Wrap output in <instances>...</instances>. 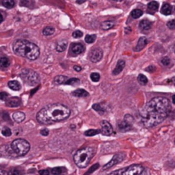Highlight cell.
<instances>
[{"mask_svg": "<svg viewBox=\"0 0 175 175\" xmlns=\"http://www.w3.org/2000/svg\"><path fill=\"white\" fill-rule=\"evenodd\" d=\"M171 104L164 97L152 98L141 111V121L145 127H153L161 124L169 115Z\"/></svg>", "mask_w": 175, "mask_h": 175, "instance_id": "obj_1", "label": "cell"}, {"mask_svg": "<svg viewBox=\"0 0 175 175\" xmlns=\"http://www.w3.org/2000/svg\"><path fill=\"white\" fill-rule=\"evenodd\" d=\"M70 115V109L61 103L48 105L40 109L37 115V121L44 125H50L55 122H59L67 120Z\"/></svg>", "mask_w": 175, "mask_h": 175, "instance_id": "obj_2", "label": "cell"}, {"mask_svg": "<svg viewBox=\"0 0 175 175\" xmlns=\"http://www.w3.org/2000/svg\"><path fill=\"white\" fill-rule=\"evenodd\" d=\"M14 52L28 60H36L40 54L39 48L33 43L26 39H18L13 44Z\"/></svg>", "mask_w": 175, "mask_h": 175, "instance_id": "obj_3", "label": "cell"}, {"mask_svg": "<svg viewBox=\"0 0 175 175\" xmlns=\"http://www.w3.org/2000/svg\"><path fill=\"white\" fill-rule=\"evenodd\" d=\"M95 150L92 147H85L76 151L74 156V161L75 164L80 168H86L92 157L94 156Z\"/></svg>", "mask_w": 175, "mask_h": 175, "instance_id": "obj_4", "label": "cell"}, {"mask_svg": "<svg viewBox=\"0 0 175 175\" xmlns=\"http://www.w3.org/2000/svg\"><path fill=\"white\" fill-rule=\"evenodd\" d=\"M10 148L11 150L13 151L15 156H25L26 154L28 153L30 150V145L29 143L23 139H15L11 144H10Z\"/></svg>", "mask_w": 175, "mask_h": 175, "instance_id": "obj_5", "label": "cell"}, {"mask_svg": "<svg viewBox=\"0 0 175 175\" xmlns=\"http://www.w3.org/2000/svg\"><path fill=\"white\" fill-rule=\"evenodd\" d=\"M109 175H147V174L142 165L135 164L122 169L116 170Z\"/></svg>", "mask_w": 175, "mask_h": 175, "instance_id": "obj_6", "label": "cell"}, {"mask_svg": "<svg viewBox=\"0 0 175 175\" xmlns=\"http://www.w3.org/2000/svg\"><path fill=\"white\" fill-rule=\"evenodd\" d=\"M21 78L29 86H36L39 83L38 74L32 69H24L21 74Z\"/></svg>", "mask_w": 175, "mask_h": 175, "instance_id": "obj_7", "label": "cell"}, {"mask_svg": "<svg viewBox=\"0 0 175 175\" xmlns=\"http://www.w3.org/2000/svg\"><path fill=\"white\" fill-rule=\"evenodd\" d=\"M101 127H102V129L100 130L101 131V133L104 136H113L115 134V132L114 131L111 124L107 121H103L101 122Z\"/></svg>", "mask_w": 175, "mask_h": 175, "instance_id": "obj_8", "label": "cell"}, {"mask_svg": "<svg viewBox=\"0 0 175 175\" xmlns=\"http://www.w3.org/2000/svg\"><path fill=\"white\" fill-rule=\"evenodd\" d=\"M124 157H125V156H124L123 154H116V155H115V156H113V158H112L107 164H105V165L103 167V170L109 169V168H112L113 166H115V165L120 163L121 161H123Z\"/></svg>", "mask_w": 175, "mask_h": 175, "instance_id": "obj_9", "label": "cell"}, {"mask_svg": "<svg viewBox=\"0 0 175 175\" xmlns=\"http://www.w3.org/2000/svg\"><path fill=\"white\" fill-rule=\"evenodd\" d=\"M89 57H90V60L92 62H94V63H97V62H100L101 59L103 58V51H102V50L99 49V48L93 49L90 52Z\"/></svg>", "mask_w": 175, "mask_h": 175, "instance_id": "obj_10", "label": "cell"}, {"mask_svg": "<svg viewBox=\"0 0 175 175\" xmlns=\"http://www.w3.org/2000/svg\"><path fill=\"white\" fill-rule=\"evenodd\" d=\"M84 50H85V47L80 43H74L70 46V53H72V55L74 56L83 53Z\"/></svg>", "mask_w": 175, "mask_h": 175, "instance_id": "obj_11", "label": "cell"}, {"mask_svg": "<svg viewBox=\"0 0 175 175\" xmlns=\"http://www.w3.org/2000/svg\"><path fill=\"white\" fill-rule=\"evenodd\" d=\"M151 27H152V22L149 20L145 19L139 22V28L142 32H148L149 30H150Z\"/></svg>", "mask_w": 175, "mask_h": 175, "instance_id": "obj_12", "label": "cell"}, {"mask_svg": "<svg viewBox=\"0 0 175 175\" xmlns=\"http://www.w3.org/2000/svg\"><path fill=\"white\" fill-rule=\"evenodd\" d=\"M147 44H148L147 38H146L145 37H141V38L139 39L138 44H137L136 47L134 48V50H135V51H140V50H142L146 46Z\"/></svg>", "mask_w": 175, "mask_h": 175, "instance_id": "obj_13", "label": "cell"}, {"mask_svg": "<svg viewBox=\"0 0 175 175\" xmlns=\"http://www.w3.org/2000/svg\"><path fill=\"white\" fill-rule=\"evenodd\" d=\"M125 65H126V62L124 60H119L117 64H116V67L115 68V69L113 70V74H119L125 68Z\"/></svg>", "mask_w": 175, "mask_h": 175, "instance_id": "obj_14", "label": "cell"}, {"mask_svg": "<svg viewBox=\"0 0 175 175\" xmlns=\"http://www.w3.org/2000/svg\"><path fill=\"white\" fill-rule=\"evenodd\" d=\"M21 104V100L18 97H11L6 100V105L9 107H18Z\"/></svg>", "mask_w": 175, "mask_h": 175, "instance_id": "obj_15", "label": "cell"}, {"mask_svg": "<svg viewBox=\"0 0 175 175\" xmlns=\"http://www.w3.org/2000/svg\"><path fill=\"white\" fill-rule=\"evenodd\" d=\"M13 119L15 121L18 122V123H21L24 120H25V114L23 112H21V111H16L13 114Z\"/></svg>", "mask_w": 175, "mask_h": 175, "instance_id": "obj_16", "label": "cell"}, {"mask_svg": "<svg viewBox=\"0 0 175 175\" xmlns=\"http://www.w3.org/2000/svg\"><path fill=\"white\" fill-rule=\"evenodd\" d=\"M172 11H173V8L172 6L169 4V3H165L162 7V9H161V13L164 15H169L172 14Z\"/></svg>", "mask_w": 175, "mask_h": 175, "instance_id": "obj_17", "label": "cell"}, {"mask_svg": "<svg viewBox=\"0 0 175 175\" xmlns=\"http://www.w3.org/2000/svg\"><path fill=\"white\" fill-rule=\"evenodd\" d=\"M67 44H68V42L67 40L65 39H62V40H60L59 42H57L56 44V49L58 52H62L66 50L67 48Z\"/></svg>", "mask_w": 175, "mask_h": 175, "instance_id": "obj_18", "label": "cell"}, {"mask_svg": "<svg viewBox=\"0 0 175 175\" xmlns=\"http://www.w3.org/2000/svg\"><path fill=\"white\" fill-rule=\"evenodd\" d=\"M118 128L121 132H127L132 129V125L127 123L126 121H121L118 123Z\"/></svg>", "mask_w": 175, "mask_h": 175, "instance_id": "obj_19", "label": "cell"}, {"mask_svg": "<svg viewBox=\"0 0 175 175\" xmlns=\"http://www.w3.org/2000/svg\"><path fill=\"white\" fill-rule=\"evenodd\" d=\"M73 95L77 97H86L89 96V93L84 89H77L73 92Z\"/></svg>", "mask_w": 175, "mask_h": 175, "instance_id": "obj_20", "label": "cell"}, {"mask_svg": "<svg viewBox=\"0 0 175 175\" xmlns=\"http://www.w3.org/2000/svg\"><path fill=\"white\" fill-rule=\"evenodd\" d=\"M159 9V3L156 1H151L148 4V10L151 12H156Z\"/></svg>", "mask_w": 175, "mask_h": 175, "instance_id": "obj_21", "label": "cell"}, {"mask_svg": "<svg viewBox=\"0 0 175 175\" xmlns=\"http://www.w3.org/2000/svg\"><path fill=\"white\" fill-rule=\"evenodd\" d=\"M66 168H54L51 170H50V175H62V174H64L66 172Z\"/></svg>", "mask_w": 175, "mask_h": 175, "instance_id": "obj_22", "label": "cell"}, {"mask_svg": "<svg viewBox=\"0 0 175 175\" xmlns=\"http://www.w3.org/2000/svg\"><path fill=\"white\" fill-rule=\"evenodd\" d=\"M9 87L13 91H19L21 89V85L17 80H11L8 83Z\"/></svg>", "mask_w": 175, "mask_h": 175, "instance_id": "obj_23", "label": "cell"}, {"mask_svg": "<svg viewBox=\"0 0 175 175\" xmlns=\"http://www.w3.org/2000/svg\"><path fill=\"white\" fill-rule=\"evenodd\" d=\"M68 78L66 76H63V75H58V76H56L55 79H54V83L56 84V85H62V84H65V82L67 81Z\"/></svg>", "mask_w": 175, "mask_h": 175, "instance_id": "obj_24", "label": "cell"}, {"mask_svg": "<svg viewBox=\"0 0 175 175\" xmlns=\"http://www.w3.org/2000/svg\"><path fill=\"white\" fill-rule=\"evenodd\" d=\"M114 26H115V22L114 21H103L102 23L101 27L103 30H109V29L112 28Z\"/></svg>", "mask_w": 175, "mask_h": 175, "instance_id": "obj_25", "label": "cell"}, {"mask_svg": "<svg viewBox=\"0 0 175 175\" xmlns=\"http://www.w3.org/2000/svg\"><path fill=\"white\" fill-rule=\"evenodd\" d=\"M54 32H55V28H54L53 27H50V26L46 27H44V28L43 29V34H44V36H50V35H52Z\"/></svg>", "mask_w": 175, "mask_h": 175, "instance_id": "obj_26", "label": "cell"}, {"mask_svg": "<svg viewBox=\"0 0 175 175\" xmlns=\"http://www.w3.org/2000/svg\"><path fill=\"white\" fill-rule=\"evenodd\" d=\"M92 109H93L94 110H96L97 112H98L100 115H104V114H105V112H106L105 109H104V108H103V107L101 104H99V103L93 104Z\"/></svg>", "mask_w": 175, "mask_h": 175, "instance_id": "obj_27", "label": "cell"}, {"mask_svg": "<svg viewBox=\"0 0 175 175\" xmlns=\"http://www.w3.org/2000/svg\"><path fill=\"white\" fill-rule=\"evenodd\" d=\"M142 15H143V11L141 9H136L133 10L132 13H131L132 17L134 18V19H138V18L141 17Z\"/></svg>", "mask_w": 175, "mask_h": 175, "instance_id": "obj_28", "label": "cell"}, {"mask_svg": "<svg viewBox=\"0 0 175 175\" xmlns=\"http://www.w3.org/2000/svg\"><path fill=\"white\" fill-rule=\"evenodd\" d=\"M3 5L7 9H11L15 5L14 0H3Z\"/></svg>", "mask_w": 175, "mask_h": 175, "instance_id": "obj_29", "label": "cell"}, {"mask_svg": "<svg viewBox=\"0 0 175 175\" xmlns=\"http://www.w3.org/2000/svg\"><path fill=\"white\" fill-rule=\"evenodd\" d=\"M138 81H139V83L140 85L145 86V85H146V84L148 83V79H147V77H146L145 75H144V74H139V75L138 76Z\"/></svg>", "mask_w": 175, "mask_h": 175, "instance_id": "obj_30", "label": "cell"}, {"mask_svg": "<svg viewBox=\"0 0 175 175\" xmlns=\"http://www.w3.org/2000/svg\"><path fill=\"white\" fill-rule=\"evenodd\" d=\"M98 133H101V131L96 130V129H90V130H87L85 133V135L88 136V137H91V136H95V135H97Z\"/></svg>", "mask_w": 175, "mask_h": 175, "instance_id": "obj_31", "label": "cell"}, {"mask_svg": "<svg viewBox=\"0 0 175 175\" xmlns=\"http://www.w3.org/2000/svg\"><path fill=\"white\" fill-rule=\"evenodd\" d=\"M9 66V60L7 57H1L0 58V67L7 68Z\"/></svg>", "mask_w": 175, "mask_h": 175, "instance_id": "obj_32", "label": "cell"}, {"mask_svg": "<svg viewBox=\"0 0 175 175\" xmlns=\"http://www.w3.org/2000/svg\"><path fill=\"white\" fill-rule=\"evenodd\" d=\"M80 80L77 78H73L70 80H67V81L65 82V85H70V86H76L78 84H80Z\"/></svg>", "mask_w": 175, "mask_h": 175, "instance_id": "obj_33", "label": "cell"}, {"mask_svg": "<svg viewBox=\"0 0 175 175\" xmlns=\"http://www.w3.org/2000/svg\"><path fill=\"white\" fill-rule=\"evenodd\" d=\"M96 38H97V36L95 35V34H92V35H86V38H85V41L87 43V44H91V43H93L95 40H96Z\"/></svg>", "mask_w": 175, "mask_h": 175, "instance_id": "obj_34", "label": "cell"}, {"mask_svg": "<svg viewBox=\"0 0 175 175\" xmlns=\"http://www.w3.org/2000/svg\"><path fill=\"white\" fill-rule=\"evenodd\" d=\"M90 78L92 81L94 82H97L100 80V74L98 73H91L90 75Z\"/></svg>", "mask_w": 175, "mask_h": 175, "instance_id": "obj_35", "label": "cell"}, {"mask_svg": "<svg viewBox=\"0 0 175 175\" xmlns=\"http://www.w3.org/2000/svg\"><path fill=\"white\" fill-rule=\"evenodd\" d=\"M124 121H126L127 123L132 125V123L134 121V118L131 115H126L125 117H124Z\"/></svg>", "mask_w": 175, "mask_h": 175, "instance_id": "obj_36", "label": "cell"}, {"mask_svg": "<svg viewBox=\"0 0 175 175\" xmlns=\"http://www.w3.org/2000/svg\"><path fill=\"white\" fill-rule=\"evenodd\" d=\"M2 134L5 137H9L11 135V130L8 127H4L2 130Z\"/></svg>", "mask_w": 175, "mask_h": 175, "instance_id": "obj_37", "label": "cell"}, {"mask_svg": "<svg viewBox=\"0 0 175 175\" xmlns=\"http://www.w3.org/2000/svg\"><path fill=\"white\" fill-rule=\"evenodd\" d=\"M83 36V32L81 31H79V30H76L73 32V37L74 38H81Z\"/></svg>", "mask_w": 175, "mask_h": 175, "instance_id": "obj_38", "label": "cell"}, {"mask_svg": "<svg viewBox=\"0 0 175 175\" xmlns=\"http://www.w3.org/2000/svg\"><path fill=\"white\" fill-rule=\"evenodd\" d=\"M170 58L168 57V56H164L162 59V63L164 65V66H168L170 64Z\"/></svg>", "mask_w": 175, "mask_h": 175, "instance_id": "obj_39", "label": "cell"}, {"mask_svg": "<svg viewBox=\"0 0 175 175\" xmlns=\"http://www.w3.org/2000/svg\"><path fill=\"white\" fill-rule=\"evenodd\" d=\"M167 26H168V27L169 29H171V30L175 29V20H171V21H169L167 23Z\"/></svg>", "mask_w": 175, "mask_h": 175, "instance_id": "obj_40", "label": "cell"}, {"mask_svg": "<svg viewBox=\"0 0 175 175\" xmlns=\"http://www.w3.org/2000/svg\"><path fill=\"white\" fill-rule=\"evenodd\" d=\"M9 97V94L6 92H0V100L6 101Z\"/></svg>", "mask_w": 175, "mask_h": 175, "instance_id": "obj_41", "label": "cell"}, {"mask_svg": "<svg viewBox=\"0 0 175 175\" xmlns=\"http://www.w3.org/2000/svg\"><path fill=\"white\" fill-rule=\"evenodd\" d=\"M39 174L40 175H50V172L48 169H44V170H40L39 171Z\"/></svg>", "mask_w": 175, "mask_h": 175, "instance_id": "obj_42", "label": "cell"}, {"mask_svg": "<svg viewBox=\"0 0 175 175\" xmlns=\"http://www.w3.org/2000/svg\"><path fill=\"white\" fill-rule=\"evenodd\" d=\"M40 134L43 136H48L49 135V131L47 129H42L40 131Z\"/></svg>", "mask_w": 175, "mask_h": 175, "instance_id": "obj_43", "label": "cell"}, {"mask_svg": "<svg viewBox=\"0 0 175 175\" xmlns=\"http://www.w3.org/2000/svg\"><path fill=\"white\" fill-rule=\"evenodd\" d=\"M145 70H146L147 72L152 73V72H154V71L156 70V68H155V67H153V66H150V67H149V68H147Z\"/></svg>", "mask_w": 175, "mask_h": 175, "instance_id": "obj_44", "label": "cell"}, {"mask_svg": "<svg viewBox=\"0 0 175 175\" xmlns=\"http://www.w3.org/2000/svg\"><path fill=\"white\" fill-rule=\"evenodd\" d=\"M74 69L75 71H77V72H80V71L82 70V68H81V67H80V66L75 65V66H74Z\"/></svg>", "mask_w": 175, "mask_h": 175, "instance_id": "obj_45", "label": "cell"}, {"mask_svg": "<svg viewBox=\"0 0 175 175\" xmlns=\"http://www.w3.org/2000/svg\"><path fill=\"white\" fill-rule=\"evenodd\" d=\"M38 89H39V86H38V87H36V88H34V89H33V90L31 91V95H30V96L32 97V95H33V94H34V93H35V92H36L38 90Z\"/></svg>", "mask_w": 175, "mask_h": 175, "instance_id": "obj_46", "label": "cell"}, {"mask_svg": "<svg viewBox=\"0 0 175 175\" xmlns=\"http://www.w3.org/2000/svg\"><path fill=\"white\" fill-rule=\"evenodd\" d=\"M0 175H9V174L6 171H4V170L0 169Z\"/></svg>", "mask_w": 175, "mask_h": 175, "instance_id": "obj_47", "label": "cell"}, {"mask_svg": "<svg viewBox=\"0 0 175 175\" xmlns=\"http://www.w3.org/2000/svg\"><path fill=\"white\" fill-rule=\"evenodd\" d=\"M86 1V0H77L76 3H85Z\"/></svg>", "mask_w": 175, "mask_h": 175, "instance_id": "obj_48", "label": "cell"}, {"mask_svg": "<svg viewBox=\"0 0 175 175\" xmlns=\"http://www.w3.org/2000/svg\"><path fill=\"white\" fill-rule=\"evenodd\" d=\"M172 101H173V103L175 104V94L173 95V97H172Z\"/></svg>", "mask_w": 175, "mask_h": 175, "instance_id": "obj_49", "label": "cell"}, {"mask_svg": "<svg viewBox=\"0 0 175 175\" xmlns=\"http://www.w3.org/2000/svg\"><path fill=\"white\" fill-rule=\"evenodd\" d=\"M3 21V15H2V14L0 13V23L2 22Z\"/></svg>", "mask_w": 175, "mask_h": 175, "instance_id": "obj_50", "label": "cell"}, {"mask_svg": "<svg viewBox=\"0 0 175 175\" xmlns=\"http://www.w3.org/2000/svg\"><path fill=\"white\" fill-rule=\"evenodd\" d=\"M114 1H123V0H114Z\"/></svg>", "mask_w": 175, "mask_h": 175, "instance_id": "obj_51", "label": "cell"}, {"mask_svg": "<svg viewBox=\"0 0 175 175\" xmlns=\"http://www.w3.org/2000/svg\"><path fill=\"white\" fill-rule=\"evenodd\" d=\"M174 144H175V139H174Z\"/></svg>", "mask_w": 175, "mask_h": 175, "instance_id": "obj_52", "label": "cell"}]
</instances>
